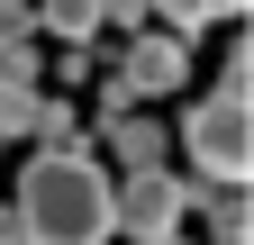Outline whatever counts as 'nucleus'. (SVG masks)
Instances as JSON below:
<instances>
[{
  "mask_svg": "<svg viewBox=\"0 0 254 245\" xmlns=\"http://www.w3.org/2000/svg\"><path fill=\"white\" fill-rule=\"evenodd\" d=\"M182 209H190V182L182 173H127V191H109V227H127V245H164L182 236Z\"/></svg>",
  "mask_w": 254,
  "mask_h": 245,
  "instance_id": "nucleus-3",
  "label": "nucleus"
},
{
  "mask_svg": "<svg viewBox=\"0 0 254 245\" xmlns=\"http://www.w3.org/2000/svg\"><path fill=\"white\" fill-rule=\"evenodd\" d=\"M0 245H27V227H18V209H0Z\"/></svg>",
  "mask_w": 254,
  "mask_h": 245,
  "instance_id": "nucleus-11",
  "label": "nucleus"
},
{
  "mask_svg": "<svg viewBox=\"0 0 254 245\" xmlns=\"http://www.w3.org/2000/svg\"><path fill=\"white\" fill-rule=\"evenodd\" d=\"M190 209L209 218L218 245H245V182H190Z\"/></svg>",
  "mask_w": 254,
  "mask_h": 245,
  "instance_id": "nucleus-6",
  "label": "nucleus"
},
{
  "mask_svg": "<svg viewBox=\"0 0 254 245\" xmlns=\"http://www.w3.org/2000/svg\"><path fill=\"white\" fill-rule=\"evenodd\" d=\"M109 82L127 91V100H164V91L190 82V46H182V37H127V55H118Z\"/></svg>",
  "mask_w": 254,
  "mask_h": 245,
  "instance_id": "nucleus-4",
  "label": "nucleus"
},
{
  "mask_svg": "<svg viewBox=\"0 0 254 245\" xmlns=\"http://www.w3.org/2000/svg\"><path fill=\"white\" fill-rule=\"evenodd\" d=\"M9 46H37V18H27V0H0V55Z\"/></svg>",
  "mask_w": 254,
  "mask_h": 245,
  "instance_id": "nucleus-10",
  "label": "nucleus"
},
{
  "mask_svg": "<svg viewBox=\"0 0 254 245\" xmlns=\"http://www.w3.org/2000/svg\"><path fill=\"white\" fill-rule=\"evenodd\" d=\"M182 145H190V182H245L254 145H245V100L236 91H209V100L182 109Z\"/></svg>",
  "mask_w": 254,
  "mask_h": 245,
  "instance_id": "nucleus-2",
  "label": "nucleus"
},
{
  "mask_svg": "<svg viewBox=\"0 0 254 245\" xmlns=\"http://www.w3.org/2000/svg\"><path fill=\"white\" fill-rule=\"evenodd\" d=\"M37 109H46L37 82H0V136H27V127H37Z\"/></svg>",
  "mask_w": 254,
  "mask_h": 245,
  "instance_id": "nucleus-8",
  "label": "nucleus"
},
{
  "mask_svg": "<svg viewBox=\"0 0 254 245\" xmlns=\"http://www.w3.org/2000/svg\"><path fill=\"white\" fill-rule=\"evenodd\" d=\"M18 227L27 245H109V173L91 164V155H37L18 173Z\"/></svg>",
  "mask_w": 254,
  "mask_h": 245,
  "instance_id": "nucleus-1",
  "label": "nucleus"
},
{
  "mask_svg": "<svg viewBox=\"0 0 254 245\" xmlns=\"http://www.w3.org/2000/svg\"><path fill=\"white\" fill-rule=\"evenodd\" d=\"M145 9H164V27H173V37H200V27H218V18H227V0H145Z\"/></svg>",
  "mask_w": 254,
  "mask_h": 245,
  "instance_id": "nucleus-9",
  "label": "nucleus"
},
{
  "mask_svg": "<svg viewBox=\"0 0 254 245\" xmlns=\"http://www.w3.org/2000/svg\"><path fill=\"white\" fill-rule=\"evenodd\" d=\"M100 145H109V155H118L127 173H154V164H164V145H173V136L154 127V118H127V109H118V118H100Z\"/></svg>",
  "mask_w": 254,
  "mask_h": 245,
  "instance_id": "nucleus-5",
  "label": "nucleus"
},
{
  "mask_svg": "<svg viewBox=\"0 0 254 245\" xmlns=\"http://www.w3.org/2000/svg\"><path fill=\"white\" fill-rule=\"evenodd\" d=\"M27 18H37L46 37H64V46H91V37H100V0H27Z\"/></svg>",
  "mask_w": 254,
  "mask_h": 245,
  "instance_id": "nucleus-7",
  "label": "nucleus"
}]
</instances>
